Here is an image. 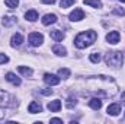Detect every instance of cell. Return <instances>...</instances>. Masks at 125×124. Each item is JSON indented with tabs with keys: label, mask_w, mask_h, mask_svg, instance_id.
Listing matches in <instances>:
<instances>
[{
	"label": "cell",
	"mask_w": 125,
	"mask_h": 124,
	"mask_svg": "<svg viewBox=\"0 0 125 124\" xmlns=\"http://www.w3.org/2000/svg\"><path fill=\"white\" fill-rule=\"evenodd\" d=\"M23 42V37L21 34H15L12 37V47H21Z\"/></svg>",
	"instance_id": "2e32d148"
},
{
	"label": "cell",
	"mask_w": 125,
	"mask_h": 124,
	"mask_svg": "<svg viewBox=\"0 0 125 124\" xmlns=\"http://www.w3.org/2000/svg\"><path fill=\"white\" fill-rule=\"evenodd\" d=\"M42 3H45V4H52V3H55V0H42Z\"/></svg>",
	"instance_id": "f546056e"
},
{
	"label": "cell",
	"mask_w": 125,
	"mask_h": 124,
	"mask_svg": "<svg viewBox=\"0 0 125 124\" xmlns=\"http://www.w3.org/2000/svg\"><path fill=\"white\" fill-rule=\"evenodd\" d=\"M73 3H74V0H61V3H60V4H61L62 9H65V7H70Z\"/></svg>",
	"instance_id": "484cf974"
},
{
	"label": "cell",
	"mask_w": 125,
	"mask_h": 124,
	"mask_svg": "<svg viewBox=\"0 0 125 124\" xmlns=\"http://www.w3.org/2000/svg\"><path fill=\"white\" fill-rule=\"evenodd\" d=\"M105 62L111 67H121L124 62V53L121 51H109L105 57Z\"/></svg>",
	"instance_id": "277c9868"
},
{
	"label": "cell",
	"mask_w": 125,
	"mask_h": 124,
	"mask_svg": "<svg viewBox=\"0 0 125 124\" xmlns=\"http://www.w3.org/2000/svg\"><path fill=\"white\" fill-rule=\"evenodd\" d=\"M16 107H18V101L15 96H12L10 93L4 91H0V123L7 120V117L13 114Z\"/></svg>",
	"instance_id": "7a4b0ae2"
},
{
	"label": "cell",
	"mask_w": 125,
	"mask_h": 124,
	"mask_svg": "<svg viewBox=\"0 0 125 124\" xmlns=\"http://www.w3.org/2000/svg\"><path fill=\"white\" fill-rule=\"evenodd\" d=\"M119 1H124V3H125V0H119Z\"/></svg>",
	"instance_id": "d6a6232c"
},
{
	"label": "cell",
	"mask_w": 125,
	"mask_h": 124,
	"mask_svg": "<svg viewBox=\"0 0 125 124\" xmlns=\"http://www.w3.org/2000/svg\"><path fill=\"white\" fill-rule=\"evenodd\" d=\"M25 18H26V21H29V22H35V21L38 19V12H36V10H28V12L25 13Z\"/></svg>",
	"instance_id": "d6986e66"
},
{
	"label": "cell",
	"mask_w": 125,
	"mask_h": 124,
	"mask_svg": "<svg viewBox=\"0 0 125 124\" xmlns=\"http://www.w3.org/2000/svg\"><path fill=\"white\" fill-rule=\"evenodd\" d=\"M23 76H32V69H29V67H25V66H19V69H18Z\"/></svg>",
	"instance_id": "44dd1931"
},
{
	"label": "cell",
	"mask_w": 125,
	"mask_h": 124,
	"mask_svg": "<svg viewBox=\"0 0 125 124\" xmlns=\"http://www.w3.org/2000/svg\"><path fill=\"white\" fill-rule=\"evenodd\" d=\"M84 18V12L82 10V9H74L71 13H70V21H73V22H79V21H82Z\"/></svg>",
	"instance_id": "52a82bcc"
},
{
	"label": "cell",
	"mask_w": 125,
	"mask_h": 124,
	"mask_svg": "<svg viewBox=\"0 0 125 124\" xmlns=\"http://www.w3.org/2000/svg\"><path fill=\"white\" fill-rule=\"evenodd\" d=\"M70 74H71V72H70L68 69H60V70H58V76H60V77H62V79L70 77Z\"/></svg>",
	"instance_id": "7402d4cb"
},
{
	"label": "cell",
	"mask_w": 125,
	"mask_h": 124,
	"mask_svg": "<svg viewBox=\"0 0 125 124\" xmlns=\"http://www.w3.org/2000/svg\"><path fill=\"white\" fill-rule=\"evenodd\" d=\"M119 38H121V35H119L118 31H112L106 35V41H108L109 44H118V42H119Z\"/></svg>",
	"instance_id": "9c48e42d"
},
{
	"label": "cell",
	"mask_w": 125,
	"mask_h": 124,
	"mask_svg": "<svg viewBox=\"0 0 125 124\" xmlns=\"http://www.w3.org/2000/svg\"><path fill=\"white\" fill-rule=\"evenodd\" d=\"M6 80L7 82H10L12 85H15V86H19L21 83H22V80H21V77H18L15 73H12V72H9V73H6Z\"/></svg>",
	"instance_id": "ba28073f"
},
{
	"label": "cell",
	"mask_w": 125,
	"mask_h": 124,
	"mask_svg": "<svg viewBox=\"0 0 125 124\" xmlns=\"http://www.w3.org/2000/svg\"><path fill=\"white\" fill-rule=\"evenodd\" d=\"M83 3L84 4H87V6H93V7H102V1L100 0H83Z\"/></svg>",
	"instance_id": "ffe728a7"
},
{
	"label": "cell",
	"mask_w": 125,
	"mask_h": 124,
	"mask_svg": "<svg viewBox=\"0 0 125 124\" xmlns=\"http://www.w3.org/2000/svg\"><path fill=\"white\" fill-rule=\"evenodd\" d=\"M89 105H90V108H93L94 111H99L102 108V101L99 98H92L89 101Z\"/></svg>",
	"instance_id": "e0dca14e"
},
{
	"label": "cell",
	"mask_w": 125,
	"mask_h": 124,
	"mask_svg": "<svg viewBox=\"0 0 125 124\" xmlns=\"http://www.w3.org/2000/svg\"><path fill=\"white\" fill-rule=\"evenodd\" d=\"M28 111L32 112V114H36V112H41V111H42V107H41V104H39V102L32 101L31 104H29V107H28Z\"/></svg>",
	"instance_id": "7c38bea8"
},
{
	"label": "cell",
	"mask_w": 125,
	"mask_h": 124,
	"mask_svg": "<svg viewBox=\"0 0 125 124\" xmlns=\"http://www.w3.org/2000/svg\"><path fill=\"white\" fill-rule=\"evenodd\" d=\"M42 42H44V37L39 32H32V34H29V44H31L32 47H39Z\"/></svg>",
	"instance_id": "5b68a950"
},
{
	"label": "cell",
	"mask_w": 125,
	"mask_h": 124,
	"mask_svg": "<svg viewBox=\"0 0 125 124\" xmlns=\"http://www.w3.org/2000/svg\"><path fill=\"white\" fill-rule=\"evenodd\" d=\"M9 62V57L6 54H0V64H4V63Z\"/></svg>",
	"instance_id": "f1b7e54d"
},
{
	"label": "cell",
	"mask_w": 125,
	"mask_h": 124,
	"mask_svg": "<svg viewBox=\"0 0 125 124\" xmlns=\"http://www.w3.org/2000/svg\"><path fill=\"white\" fill-rule=\"evenodd\" d=\"M1 24H3V26L9 28V26H12V25L16 24V18H15V16H3Z\"/></svg>",
	"instance_id": "5bb4252c"
},
{
	"label": "cell",
	"mask_w": 125,
	"mask_h": 124,
	"mask_svg": "<svg viewBox=\"0 0 125 124\" xmlns=\"http://www.w3.org/2000/svg\"><path fill=\"white\" fill-rule=\"evenodd\" d=\"M97 38V34L94 31H84V32H80L76 38H74V45L77 48H86L89 45H92Z\"/></svg>",
	"instance_id": "3957f363"
},
{
	"label": "cell",
	"mask_w": 125,
	"mask_h": 124,
	"mask_svg": "<svg viewBox=\"0 0 125 124\" xmlns=\"http://www.w3.org/2000/svg\"><path fill=\"white\" fill-rule=\"evenodd\" d=\"M39 92L42 93V95H51L52 91H51L50 88H42V89H39Z\"/></svg>",
	"instance_id": "83f0119b"
},
{
	"label": "cell",
	"mask_w": 125,
	"mask_h": 124,
	"mask_svg": "<svg viewBox=\"0 0 125 124\" xmlns=\"http://www.w3.org/2000/svg\"><path fill=\"white\" fill-rule=\"evenodd\" d=\"M106 111H108L109 115H118V114L121 112V105H119V104H111Z\"/></svg>",
	"instance_id": "8fae6325"
},
{
	"label": "cell",
	"mask_w": 125,
	"mask_h": 124,
	"mask_svg": "<svg viewBox=\"0 0 125 124\" xmlns=\"http://www.w3.org/2000/svg\"><path fill=\"white\" fill-rule=\"evenodd\" d=\"M121 102H125V92L121 95Z\"/></svg>",
	"instance_id": "1f68e13d"
},
{
	"label": "cell",
	"mask_w": 125,
	"mask_h": 124,
	"mask_svg": "<svg viewBox=\"0 0 125 124\" xmlns=\"http://www.w3.org/2000/svg\"><path fill=\"white\" fill-rule=\"evenodd\" d=\"M112 13H114V15H119V16H124V15H125V10H124V9H121V7H115V9L112 10Z\"/></svg>",
	"instance_id": "4316f807"
},
{
	"label": "cell",
	"mask_w": 125,
	"mask_h": 124,
	"mask_svg": "<svg viewBox=\"0 0 125 124\" xmlns=\"http://www.w3.org/2000/svg\"><path fill=\"white\" fill-rule=\"evenodd\" d=\"M52 53L57 54V56H65L67 54V50L62 47L61 44H54L52 45Z\"/></svg>",
	"instance_id": "9a60e30c"
},
{
	"label": "cell",
	"mask_w": 125,
	"mask_h": 124,
	"mask_svg": "<svg viewBox=\"0 0 125 124\" xmlns=\"http://www.w3.org/2000/svg\"><path fill=\"white\" fill-rule=\"evenodd\" d=\"M4 4L10 9H16L19 4V0H4Z\"/></svg>",
	"instance_id": "603a6c76"
},
{
	"label": "cell",
	"mask_w": 125,
	"mask_h": 124,
	"mask_svg": "<svg viewBox=\"0 0 125 124\" xmlns=\"http://www.w3.org/2000/svg\"><path fill=\"white\" fill-rule=\"evenodd\" d=\"M57 22V16L54 13H48L42 18V24L44 25H51V24H55Z\"/></svg>",
	"instance_id": "4fadbf2b"
},
{
	"label": "cell",
	"mask_w": 125,
	"mask_h": 124,
	"mask_svg": "<svg viewBox=\"0 0 125 124\" xmlns=\"http://www.w3.org/2000/svg\"><path fill=\"white\" fill-rule=\"evenodd\" d=\"M76 104H77V101H76V98H73V96H70V98L67 99V102H65V107H67V108H74V107H76Z\"/></svg>",
	"instance_id": "cb8c5ba5"
},
{
	"label": "cell",
	"mask_w": 125,
	"mask_h": 124,
	"mask_svg": "<svg viewBox=\"0 0 125 124\" xmlns=\"http://www.w3.org/2000/svg\"><path fill=\"white\" fill-rule=\"evenodd\" d=\"M48 110H50L51 112H58V111L61 110V101H60V99L51 101V102L48 104Z\"/></svg>",
	"instance_id": "30bf717a"
},
{
	"label": "cell",
	"mask_w": 125,
	"mask_h": 124,
	"mask_svg": "<svg viewBox=\"0 0 125 124\" xmlns=\"http://www.w3.org/2000/svg\"><path fill=\"white\" fill-rule=\"evenodd\" d=\"M51 123H62L61 118H51Z\"/></svg>",
	"instance_id": "4dcf8cb0"
},
{
	"label": "cell",
	"mask_w": 125,
	"mask_h": 124,
	"mask_svg": "<svg viewBox=\"0 0 125 124\" xmlns=\"http://www.w3.org/2000/svg\"><path fill=\"white\" fill-rule=\"evenodd\" d=\"M100 59H102V56H100L99 53H92V54H90V62L92 63H99Z\"/></svg>",
	"instance_id": "d4e9b609"
},
{
	"label": "cell",
	"mask_w": 125,
	"mask_h": 124,
	"mask_svg": "<svg viewBox=\"0 0 125 124\" xmlns=\"http://www.w3.org/2000/svg\"><path fill=\"white\" fill-rule=\"evenodd\" d=\"M51 38L55 41V42H60V41H62V38H64V34H62L61 31H58V29H54V31H51Z\"/></svg>",
	"instance_id": "ac0fdd59"
},
{
	"label": "cell",
	"mask_w": 125,
	"mask_h": 124,
	"mask_svg": "<svg viewBox=\"0 0 125 124\" xmlns=\"http://www.w3.org/2000/svg\"><path fill=\"white\" fill-rule=\"evenodd\" d=\"M86 85H87L89 92L97 95L99 98H112V96H115L118 93V85L109 76L89 77Z\"/></svg>",
	"instance_id": "6da1fadb"
},
{
	"label": "cell",
	"mask_w": 125,
	"mask_h": 124,
	"mask_svg": "<svg viewBox=\"0 0 125 124\" xmlns=\"http://www.w3.org/2000/svg\"><path fill=\"white\" fill-rule=\"evenodd\" d=\"M44 80H45V83L50 85V86H55V85L60 83V77L55 76V74H51V73H45V74H44Z\"/></svg>",
	"instance_id": "8992f818"
}]
</instances>
